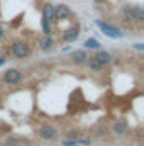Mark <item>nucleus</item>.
<instances>
[{"mask_svg":"<svg viewBox=\"0 0 144 146\" xmlns=\"http://www.w3.org/2000/svg\"><path fill=\"white\" fill-rule=\"evenodd\" d=\"M76 24V17L66 3H53L51 0H0V46L10 34H31L29 26H36L44 36L54 37L61 24Z\"/></svg>","mask_w":144,"mask_h":146,"instance_id":"obj_1","label":"nucleus"},{"mask_svg":"<svg viewBox=\"0 0 144 146\" xmlns=\"http://www.w3.org/2000/svg\"><path fill=\"white\" fill-rule=\"evenodd\" d=\"M102 21L98 26L112 37H122L126 33L143 34V0H93Z\"/></svg>","mask_w":144,"mask_h":146,"instance_id":"obj_2","label":"nucleus"},{"mask_svg":"<svg viewBox=\"0 0 144 146\" xmlns=\"http://www.w3.org/2000/svg\"><path fill=\"white\" fill-rule=\"evenodd\" d=\"M22 80V70L20 68H7L2 73V83L5 87H14Z\"/></svg>","mask_w":144,"mask_h":146,"instance_id":"obj_3","label":"nucleus"},{"mask_svg":"<svg viewBox=\"0 0 144 146\" xmlns=\"http://www.w3.org/2000/svg\"><path fill=\"white\" fill-rule=\"evenodd\" d=\"M37 136L42 141H54L58 138V129L53 124H41L37 127Z\"/></svg>","mask_w":144,"mask_h":146,"instance_id":"obj_4","label":"nucleus"},{"mask_svg":"<svg viewBox=\"0 0 144 146\" xmlns=\"http://www.w3.org/2000/svg\"><path fill=\"white\" fill-rule=\"evenodd\" d=\"M110 131L114 134H117V136H122V134H126L129 131V124H127L126 119H115L112 122V126H110Z\"/></svg>","mask_w":144,"mask_h":146,"instance_id":"obj_5","label":"nucleus"},{"mask_svg":"<svg viewBox=\"0 0 144 146\" xmlns=\"http://www.w3.org/2000/svg\"><path fill=\"white\" fill-rule=\"evenodd\" d=\"M3 146H22V139H20V138H15V136L7 138L5 143H3Z\"/></svg>","mask_w":144,"mask_h":146,"instance_id":"obj_6","label":"nucleus"},{"mask_svg":"<svg viewBox=\"0 0 144 146\" xmlns=\"http://www.w3.org/2000/svg\"><path fill=\"white\" fill-rule=\"evenodd\" d=\"M65 136H66V139H70V141H76L78 138H81V133H80L78 129H71V131H68Z\"/></svg>","mask_w":144,"mask_h":146,"instance_id":"obj_7","label":"nucleus"},{"mask_svg":"<svg viewBox=\"0 0 144 146\" xmlns=\"http://www.w3.org/2000/svg\"><path fill=\"white\" fill-rule=\"evenodd\" d=\"M108 133H110V127H108V126H98V127L95 129V134H97V136H107Z\"/></svg>","mask_w":144,"mask_h":146,"instance_id":"obj_8","label":"nucleus"}]
</instances>
